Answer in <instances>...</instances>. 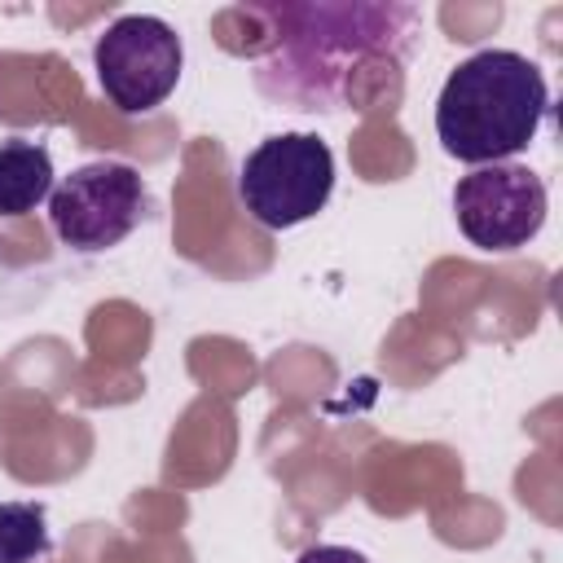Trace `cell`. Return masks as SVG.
<instances>
[{"instance_id":"1","label":"cell","mask_w":563,"mask_h":563,"mask_svg":"<svg viewBox=\"0 0 563 563\" xmlns=\"http://www.w3.org/2000/svg\"><path fill=\"white\" fill-rule=\"evenodd\" d=\"M260 18L273 22V40L255 62V88L308 114H330L352 106V79L369 62L405 66L418 9L413 4H365V0H282L260 4Z\"/></svg>"},{"instance_id":"2","label":"cell","mask_w":563,"mask_h":563,"mask_svg":"<svg viewBox=\"0 0 563 563\" xmlns=\"http://www.w3.org/2000/svg\"><path fill=\"white\" fill-rule=\"evenodd\" d=\"M545 110L541 66L515 48H484L449 70L435 101V136L457 163H510L537 136Z\"/></svg>"},{"instance_id":"3","label":"cell","mask_w":563,"mask_h":563,"mask_svg":"<svg viewBox=\"0 0 563 563\" xmlns=\"http://www.w3.org/2000/svg\"><path fill=\"white\" fill-rule=\"evenodd\" d=\"M334 189V154L312 132L260 141L238 167V202L260 229H295L312 220Z\"/></svg>"},{"instance_id":"4","label":"cell","mask_w":563,"mask_h":563,"mask_svg":"<svg viewBox=\"0 0 563 563\" xmlns=\"http://www.w3.org/2000/svg\"><path fill=\"white\" fill-rule=\"evenodd\" d=\"M92 66H97L101 97L119 114H150L176 92L185 48L163 18L123 13L106 26V35H97Z\"/></svg>"},{"instance_id":"5","label":"cell","mask_w":563,"mask_h":563,"mask_svg":"<svg viewBox=\"0 0 563 563\" xmlns=\"http://www.w3.org/2000/svg\"><path fill=\"white\" fill-rule=\"evenodd\" d=\"M145 207H150V194H145L141 172L114 158L75 167L48 194L53 233L70 251H84V255L119 246L141 224Z\"/></svg>"},{"instance_id":"6","label":"cell","mask_w":563,"mask_h":563,"mask_svg":"<svg viewBox=\"0 0 563 563\" xmlns=\"http://www.w3.org/2000/svg\"><path fill=\"white\" fill-rule=\"evenodd\" d=\"M453 216L471 246L519 251L545 224V180L528 163H488L453 185Z\"/></svg>"},{"instance_id":"7","label":"cell","mask_w":563,"mask_h":563,"mask_svg":"<svg viewBox=\"0 0 563 563\" xmlns=\"http://www.w3.org/2000/svg\"><path fill=\"white\" fill-rule=\"evenodd\" d=\"M53 194V154L40 141L9 136L0 141V216H31Z\"/></svg>"},{"instance_id":"8","label":"cell","mask_w":563,"mask_h":563,"mask_svg":"<svg viewBox=\"0 0 563 563\" xmlns=\"http://www.w3.org/2000/svg\"><path fill=\"white\" fill-rule=\"evenodd\" d=\"M53 550L40 501H0V563H40Z\"/></svg>"},{"instance_id":"9","label":"cell","mask_w":563,"mask_h":563,"mask_svg":"<svg viewBox=\"0 0 563 563\" xmlns=\"http://www.w3.org/2000/svg\"><path fill=\"white\" fill-rule=\"evenodd\" d=\"M295 563H369V559L352 545H308Z\"/></svg>"}]
</instances>
